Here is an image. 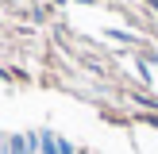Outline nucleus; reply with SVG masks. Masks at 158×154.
<instances>
[{"mask_svg":"<svg viewBox=\"0 0 158 154\" xmlns=\"http://www.w3.org/2000/svg\"><path fill=\"white\" fill-rule=\"evenodd\" d=\"M8 146H12V154H39L35 135H15V139H8Z\"/></svg>","mask_w":158,"mask_h":154,"instance_id":"f257e3e1","label":"nucleus"},{"mask_svg":"<svg viewBox=\"0 0 158 154\" xmlns=\"http://www.w3.org/2000/svg\"><path fill=\"white\" fill-rule=\"evenodd\" d=\"M39 154H62V143L46 131V135H39Z\"/></svg>","mask_w":158,"mask_h":154,"instance_id":"f03ea898","label":"nucleus"},{"mask_svg":"<svg viewBox=\"0 0 158 154\" xmlns=\"http://www.w3.org/2000/svg\"><path fill=\"white\" fill-rule=\"evenodd\" d=\"M0 154H12V146H0Z\"/></svg>","mask_w":158,"mask_h":154,"instance_id":"7ed1b4c3","label":"nucleus"}]
</instances>
